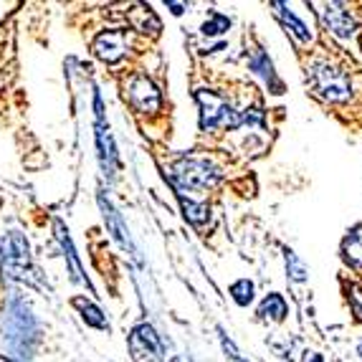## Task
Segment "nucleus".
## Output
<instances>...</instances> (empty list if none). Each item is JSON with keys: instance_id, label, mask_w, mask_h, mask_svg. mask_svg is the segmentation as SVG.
<instances>
[{"instance_id": "1", "label": "nucleus", "mask_w": 362, "mask_h": 362, "mask_svg": "<svg viewBox=\"0 0 362 362\" xmlns=\"http://www.w3.org/2000/svg\"><path fill=\"white\" fill-rule=\"evenodd\" d=\"M0 337L6 342L8 352L16 360H30L38 344V322L28 304L18 294H13L3 309L0 320Z\"/></svg>"}, {"instance_id": "2", "label": "nucleus", "mask_w": 362, "mask_h": 362, "mask_svg": "<svg viewBox=\"0 0 362 362\" xmlns=\"http://www.w3.org/2000/svg\"><path fill=\"white\" fill-rule=\"evenodd\" d=\"M36 269L30 266V246L28 238L18 230L0 235V276L11 284L38 286Z\"/></svg>"}, {"instance_id": "3", "label": "nucleus", "mask_w": 362, "mask_h": 362, "mask_svg": "<svg viewBox=\"0 0 362 362\" xmlns=\"http://www.w3.org/2000/svg\"><path fill=\"white\" fill-rule=\"evenodd\" d=\"M223 173L213 160L198 155H187L180 157L175 165H173V173H170V182L175 185L177 195H182L185 190H208V187H216L221 182Z\"/></svg>"}, {"instance_id": "4", "label": "nucleus", "mask_w": 362, "mask_h": 362, "mask_svg": "<svg viewBox=\"0 0 362 362\" xmlns=\"http://www.w3.org/2000/svg\"><path fill=\"white\" fill-rule=\"evenodd\" d=\"M195 102L200 107V129L203 132H218V129H235L243 127L241 112H235L233 104L211 89L195 91Z\"/></svg>"}, {"instance_id": "5", "label": "nucleus", "mask_w": 362, "mask_h": 362, "mask_svg": "<svg viewBox=\"0 0 362 362\" xmlns=\"http://www.w3.org/2000/svg\"><path fill=\"white\" fill-rule=\"evenodd\" d=\"M307 78L312 84L314 94L322 97L325 102L344 104L352 99V84L350 76L342 69L332 66V64H312L307 69Z\"/></svg>"}, {"instance_id": "6", "label": "nucleus", "mask_w": 362, "mask_h": 362, "mask_svg": "<svg viewBox=\"0 0 362 362\" xmlns=\"http://www.w3.org/2000/svg\"><path fill=\"white\" fill-rule=\"evenodd\" d=\"M124 94H127L129 104L137 109L139 115H157L163 109V94H160L157 84L145 71H134L127 78Z\"/></svg>"}, {"instance_id": "7", "label": "nucleus", "mask_w": 362, "mask_h": 362, "mask_svg": "<svg viewBox=\"0 0 362 362\" xmlns=\"http://www.w3.org/2000/svg\"><path fill=\"white\" fill-rule=\"evenodd\" d=\"M129 33L124 28H107V30H99L94 43H91V51L97 56L102 64L107 66H117L119 61L127 59L129 54Z\"/></svg>"}, {"instance_id": "8", "label": "nucleus", "mask_w": 362, "mask_h": 362, "mask_svg": "<svg viewBox=\"0 0 362 362\" xmlns=\"http://www.w3.org/2000/svg\"><path fill=\"white\" fill-rule=\"evenodd\" d=\"M129 352L134 362H163L165 360V342L157 334V329L147 322L137 325L129 332Z\"/></svg>"}, {"instance_id": "9", "label": "nucleus", "mask_w": 362, "mask_h": 362, "mask_svg": "<svg viewBox=\"0 0 362 362\" xmlns=\"http://www.w3.org/2000/svg\"><path fill=\"white\" fill-rule=\"evenodd\" d=\"M97 203H99V211H102L104 216V223H107V230L112 233V238H115L117 243H119L124 251H127L129 256H132L134 261H139V248L134 246L132 235H129V228L124 226V218H122V213L115 208V203L109 200L107 193H99L97 195Z\"/></svg>"}, {"instance_id": "10", "label": "nucleus", "mask_w": 362, "mask_h": 362, "mask_svg": "<svg viewBox=\"0 0 362 362\" xmlns=\"http://www.w3.org/2000/svg\"><path fill=\"white\" fill-rule=\"evenodd\" d=\"M54 235H56V241H59L61 251H64V259H66V269H69V274H71V281H74V284L86 286V289L94 294V286H91L89 276L84 274V266H81V259H78L76 248H74V241H71V235H69V228L64 226V221H59V218L54 221Z\"/></svg>"}, {"instance_id": "11", "label": "nucleus", "mask_w": 362, "mask_h": 362, "mask_svg": "<svg viewBox=\"0 0 362 362\" xmlns=\"http://www.w3.org/2000/svg\"><path fill=\"white\" fill-rule=\"evenodd\" d=\"M94 132H97V157H99V168H102L104 177L117 175V147L115 137L109 132L107 119H94Z\"/></svg>"}, {"instance_id": "12", "label": "nucleus", "mask_w": 362, "mask_h": 362, "mask_svg": "<svg viewBox=\"0 0 362 362\" xmlns=\"http://www.w3.org/2000/svg\"><path fill=\"white\" fill-rule=\"evenodd\" d=\"M322 16V23L329 33H334L337 38H350L355 36L357 23L355 18L350 16V11H344L342 3H325L320 11Z\"/></svg>"}, {"instance_id": "13", "label": "nucleus", "mask_w": 362, "mask_h": 362, "mask_svg": "<svg viewBox=\"0 0 362 362\" xmlns=\"http://www.w3.org/2000/svg\"><path fill=\"white\" fill-rule=\"evenodd\" d=\"M127 23H129V28L137 30V33H150V36H157L160 28H163V23H160V18L155 16V11H152L150 6H145V3L132 6V11L127 13Z\"/></svg>"}, {"instance_id": "14", "label": "nucleus", "mask_w": 362, "mask_h": 362, "mask_svg": "<svg viewBox=\"0 0 362 362\" xmlns=\"http://www.w3.org/2000/svg\"><path fill=\"white\" fill-rule=\"evenodd\" d=\"M248 69L256 74V76H261L269 84V89L274 91V94H281L284 91V84L279 81V76H276V71H274V64H272V59L264 54V51H254L251 54V59H248Z\"/></svg>"}, {"instance_id": "15", "label": "nucleus", "mask_w": 362, "mask_h": 362, "mask_svg": "<svg viewBox=\"0 0 362 362\" xmlns=\"http://www.w3.org/2000/svg\"><path fill=\"white\" fill-rule=\"evenodd\" d=\"M71 304H74V309L81 314V320L86 322V327H91V329H99V332H109L107 314H104L97 304L91 302V299H86V296H74Z\"/></svg>"}, {"instance_id": "16", "label": "nucleus", "mask_w": 362, "mask_h": 362, "mask_svg": "<svg viewBox=\"0 0 362 362\" xmlns=\"http://www.w3.org/2000/svg\"><path fill=\"white\" fill-rule=\"evenodd\" d=\"M272 8H274V13H276V18L284 23V28L289 30L296 41H299V43L312 41V30L307 28V23H304L302 18H296L294 13L286 8V3H272Z\"/></svg>"}, {"instance_id": "17", "label": "nucleus", "mask_w": 362, "mask_h": 362, "mask_svg": "<svg viewBox=\"0 0 362 362\" xmlns=\"http://www.w3.org/2000/svg\"><path fill=\"white\" fill-rule=\"evenodd\" d=\"M286 302L281 294H266L264 302L259 304V317L261 320H272V322H284L286 320Z\"/></svg>"}, {"instance_id": "18", "label": "nucleus", "mask_w": 362, "mask_h": 362, "mask_svg": "<svg viewBox=\"0 0 362 362\" xmlns=\"http://www.w3.org/2000/svg\"><path fill=\"white\" fill-rule=\"evenodd\" d=\"M177 200H180L182 216H185L190 223H193V226L208 223V218H211V208H208L206 203H198V200L185 198V195H177Z\"/></svg>"}, {"instance_id": "19", "label": "nucleus", "mask_w": 362, "mask_h": 362, "mask_svg": "<svg viewBox=\"0 0 362 362\" xmlns=\"http://www.w3.org/2000/svg\"><path fill=\"white\" fill-rule=\"evenodd\" d=\"M342 254H344V259L350 261L352 266L362 269V226H357L355 230H350V235L344 238Z\"/></svg>"}, {"instance_id": "20", "label": "nucleus", "mask_w": 362, "mask_h": 362, "mask_svg": "<svg viewBox=\"0 0 362 362\" xmlns=\"http://www.w3.org/2000/svg\"><path fill=\"white\" fill-rule=\"evenodd\" d=\"M228 294L238 307H248V304L254 302V281H248V279H238V281L230 284Z\"/></svg>"}, {"instance_id": "21", "label": "nucleus", "mask_w": 362, "mask_h": 362, "mask_svg": "<svg viewBox=\"0 0 362 362\" xmlns=\"http://www.w3.org/2000/svg\"><path fill=\"white\" fill-rule=\"evenodd\" d=\"M228 28H230V18L216 11V13H211V18L203 23L200 33H203V36H221V33H226Z\"/></svg>"}, {"instance_id": "22", "label": "nucleus", "mask_w": 362, "mask_h": 362, "mask_svg": "<svg viewBox=\"0 0 362 362\" xmlns=\"http://www.w3.org/2000/svg\"><path fill=\"white\" fill-rule=\"evenodd\" d=\"M284 259H286V272H289L291 281H307V266L299 261V256H296L294 251H289V248H286Z\"/></svg>"}, {"instance_id": "23", "label": "nucleus", "mask_w": 362, "mask_h": 362, "mask_svg": "<svg viewBox=\"0 0 362 362\" xmlns=\"http://www.w3.org/2000/svg\"><path fill=\"white\" fill-rule=\"evenodd\" d=\"M352 309H355L357 320H362V289L352 286Z\"/></svg>"}, {"instance_id": "24", "label": "nucleus", "mask_w": 362, "mask_h": 362, "mask_svg": "<svg viewBox=\"0 0 362 362\" xmlns=\"http://www.w3.org/2000/svg\"><path fill=\"white\" fill-rule=\"evenodd\" d=\"M165 6L173 11V16H182V11H185V3H165Z\"/></svg>"}, {"instance_id": "25", "label": "nucleus", "mask_w": 362, "mask_h": 362, "mask_svg": "<svg viewBox=\"0 0 362 362\" xmlns=\"http://www.w3.org/2000/svg\"><path fill=\"white\" fill-rule=\"evenodd\" d=\"M357 355H360V360H362V342L357 344Z\"/></svg>"}, {"instance_id": "26", "label": "nucleus", "mask_w": 362, "mask_h": 362, "mask_svg": "<svg viewBox=\"0 0 362 362\" xmlns=\"http://www.w3.org/2000/svg\"><path fill=\"white\" fill-rule=\"evenodd\" d=\"M170 362H182V357H170Z\"/></svg>"}, {"instance_id": "27", "label": "nucleus", "mask_w": 362, "mask_h": 362, "mask_svg": "<svg viewBox=\"0 0 362 362\" xmlns=\"http://www.w3.org/2000/svg\"><path fill=\"white\" fill-rule=\"evenodd\" d=\"M312 362H322V357H320V355H317V357H314V360H312Z\"/></svg>"}]
</instances>
